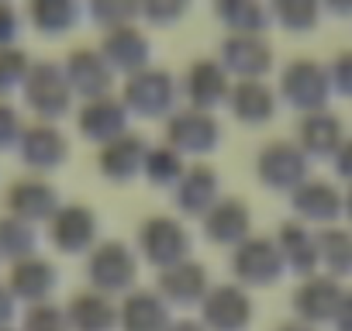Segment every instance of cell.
Returning a JSON list of instances; mask_svg holds the SVG:
<instances>
[{
	"label": "cell",
	"mask_w": 352,
	"mask_h": 331,
	"mask_svg": "<svg viewBox=\"0 0 352 331\" xmlns=\"http://www.w3.org/2000/svg\"><path fill=\"white\" fill-rule=\"evenodd\" d=\"M328 83H331L328 73L311 59H297L283 73V93L300 107H318L328 97Z\"/></svg>",
	"instance_id": "obj_1"
},
{
	"label": "cell",
	"mask_w": 352,
	"mask_h": 331,
	"mask_svg": "<svg viewBox=\"0 0 352 331\" xmlns=\"http://www.w3.org/2000/svg\"><path fill=\"white\" fill-rule=\"evenodd\" d=\"M25 83H28V100L42 114H59L66 107V100H69V80H66V73H59L49 62L28 69Z\"/></svg>",
	"instance_id": "obj_2"
},
{
	"label": "cell",
	"mask_w": 352,
	"mask_h": 331,
	"mask_svg": "<svg viewBox=\"0 0 352 331\" xmlns=\"http://www.w3.org/2000/svg\"><path fill=\"white\" fill-rule=\"evenodd\" d=\"M225 66L245 80H256L270 69V45L259 35H232L225 42Z\"/></svg>",
	"instance_id": "obj_3"
},
{
	"label": "cell",
	"mask_w": 352,
	"mask_h": 331,
	"mask_svg": "<svg viewBox=\"0 0 352 331\" xmlns=\"http://www.w3.org/2000/svg\"><path fill=\"white\" fill-rule=\"evenodd\" d=\"M145 56H148V42L145 35H138V28L131 25H118L107 32L104 38V59L118 69H142L145 66Z\"/></svg>",
	"instance_id": "obj_4"
},
{
	"label": "cell",
	"mask_w": 352,
	"mask_h": 331,
	"mask_svg": "<svg viewBox=\"0 0 352 331\" xmlns=\"http://www.w3.org/2000/svg\"><path fill=\"white\" fill-rule=\"evenodd\" d=\"M66 80H69L76 90L90 93V97H104V90H107V83H111V62H107L104 56H97V52L76 49L73 59H69V66H66Z\"/></svg>",
	"instance_id": "obj_5"
},
{
	"label": "cell",
	"mask_w": 352,
	"mask_h": 331,
	"mask_svg": "<svg viewBox=\"0 0 352 331\" xmlns=\"http://www.w3.org/2000/svg\"><path fill=\"white\" fill-rule=\"evenodd\" d=\"M169 97H173V83H169V76L159 73V69H142V73H135L131 83H128V100H131V107H138L142 114L162 111V107L169 104Z\"/></svg>",
	"instance_id": "obj_6"
},
{
	"label": "cell",
	"mask_w": 352,
	"mask_h": 331,
	"mask_svg": "<svg viewBox=\"0 0 352 331\" xmlns=\"http://www.w3.org/2000/svg\"><path fill=\"white\" fill-rule=\"evenodd\" d=\"M28 14L35 21V28L59 35L69 32L80 18V0H28Z\"/></svg>",
	"instance_id": "obj_7"
},
{
	"label": "cell",
	"mask_w": 352,
	"mask_h": 331,
	"mask_svg": "<svg viewBox=\"0 0 352 331\" xmlns=\"http://www.w3.org/2000/svg\"><path fill=\"white\" fill-rule=\"evenodd\" d=\"M214 11L235 35H259L266 25V8L259 0H214Z\"/></svg>",
	"instance_id": "obj_8"
},
{
	"label": "cell",
	"mask_w": 352,
	"mask_h": 331,
	"mask_svg": "<svg viewBox=\"0 0 352 331\" xmlns=\"http://www.w3.org/2000/svg\"><path fill=\"white\" fill-rule=\"evenodd\" d=\"M225 87H228L225 69L214 66V62H197V66H190V73H187V90H190V97H194L197 104H214V100H221V97H225Z\"/></svg>",
	"instance_id": "obj_9"
},
{
	"label": "cell",
	"mask_w": 352,
	"mask_h": 331,
	"mask_svg": "<svg viewBox=\"0 0 352 331\" xmlns=\"http://www.w3.org/2000/svg\"><path fill=\"white\" fill-rule=\"evenodd\" d=\"M232 104H235L239 117H249V121H263L273 111V97L259 80H242L232 93Z\"/></svg>",
	"instance_id": "obj_10"
},
{
	"label": "cell",
	"mask_w": 352,
	"mask_h": 331,
	"mask_svg": "<svg viewBox=\"0 0 352 331\" xmlns=\"http://www.w3.org/2000/svg\"><path fill=\"white\" fill-rule=\"evenodd\" d=\"M318 11H321V0H273L276 21L294 32H307L318 21Z\"/></svg>",
	"instance_id": "obj_11"
},
{
	"label": "cell",
	"mask_w": 352,
	"mask_h": 331,
	"mask_svg": "<svg viewBox=\"0 0 352 331\" xmlns=\"http://www.w3.org/2000/svg\"><path fill=\"white\" fill-rule=\"evenodd\" d=\"M90 11L107 28H118V25H128L138 14V0H90Z\"/></svg>",
	"instance_id": "obj_12"
},
{
	"label": "cell",
	"mask_w": 352,
	"mask_h": 331,
	"mask_svg": "<svg viewBox=\"0 0 352 331\" xmlns=\"http://www.w3.org/2000/svg\"><path fill=\"white\" fill-rule=\"evenodd\" d=\"M190 8V0H138V11L159 25H169L176 18H184V11Z\"/></svg>",
	"instance_id": "obj_13"
},
{
	"label": "cell",
	"mask_w": 352,
	"mask_h": 331,
	"mask_svg": "<svg viewBox=\"0 0 352 331\" xmlns=\"http://www.w3.org/2000/svg\"><path fill=\"white\" fill-rule=\"evenodd\" d=\"M28 76V62L21 59V52L0 49V90H11L14 83H21Z\"/></svg>",
	"instance_id": "obj_14"
},
{
	"label": "cell",
	"mask_w": 352,
	"mask_h": 331,
	"mask_svg": "<svg viewBox=\"0 0 352 331\" xmlns=\"http://www.w3.org/2000/svg\"><path fill=\"white\" fill-rule=\"evenodd\" d=\"M342 93H352V52H342L331 66V76H328Z\"/></svg>",
	"instance_id": "obj_15"
},
{
	"label": "cell",
	"mask_w": 352,
	"mask_h": 331,
	"mask_svg": "<svg viewBox=\"0 0 352 331\" xmlns=\"http://www.w3.org/2000/svg\"><path fill=\"white\" fill-rule=\"evenodd\" d=\"M18 32V14L11 11V4H0V49H4Z\"/></svg>",
	"instance_id": "obj_16"
},
{
	"label": "cell",
	"mask_w": 352,
	"mask_h": 331,
	"mask_svg": "<svg viewBox=\"0 0 352 331\" xmlns=\"http://www.w3.org/2000/svg\"><path fill=\"white\" fill-rule=\"evenodd\" d=\"M335 14H352V0H324Z\"/></svg>",
	"instance_id": "obj_17"
},
{
	"label": "cell",
	"mask_w": 352,
	"mask_h": 331,
	"mask_svg": "<svg viewBox=\"0 0 352 331\" xmlns=\"http://www.w3.org/2000/svg\"><path fill=\"white\" fill-rule=\"evenodd\" d=\"M0 4H8V0H0Z\"/></svg>",
	"instance_id": "obj_18"
}]
</instances>
